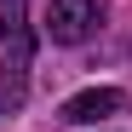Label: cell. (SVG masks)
Returning <instances> with one entry per match:
<instances>
[{
	"label": "cell",
	"mask_w": 132,
	"mask_h": 132,
	"mask_svg": "<svg viewBox=\"0 0 132 132\" xmlns=\"http://www.w3.org/2000/svg\"><path fill=\"white\" fill-rule=\"evenodd\" d=\"M29 63H35V29L29 0H0V115H17L29 98Z\"/></svg>",
	"instance_id": "cell-1"
},
{
	"label": "cell",
	"mask_w": 132,
	"mask_h": 132,
	"mask_svg": "<svg viewBox=\"0 0 132 132\" xmlns=\"http://www.w3.org/2000/svg\"><path fill=\"white\" fill-rule=\"evenodd\" d=\"M109 17V0H52L46 12V35L57 46H80V40H92Z\"/></svg>",
	"instance_id": "cell-2"
},
{
	"label": "cell",
	"mask_w": 132,
	"mask_h": 132,
	"mask_svg": "<svg viewBox=\"0 0 132 132\" xmlns=\"http://www.w3.org/2000/svg\"><path fill=\"white\" fill-rule=\"evenodd\" d=\"M126 109V92L121 86H86V92H75L69 103L57 109V121H69V126H92L103 115H121Z\"/></svg>",
	"instance_id": "cell-3"
}]
</instances>
